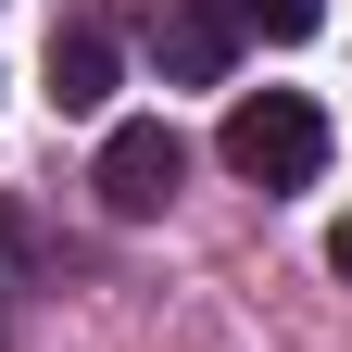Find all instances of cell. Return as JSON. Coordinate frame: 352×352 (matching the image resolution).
<instances>
[{
	"mask_svg": "<svg viewBox=\"0 0 352 352\" xmlns=\"http://www.w3.org/2000/svg\"><path fill=\"white\" fill-rule=\"evenodd\" d=\"M214 151H227V176H252V189H315V164H327V113L302 101V88H252V101H227Z\"/></svg>",
	"mask_w": 352,
	"mask_h": 352,
	"instance_id": "6da1fadb",
	"label": "cell"
},
{
	"mask_svg": "<svg viewBox=\"0 0 352 352\" xmlns=\"http://www.w3.org/2000/svg\"><path fill=\"white\" fill-rule=\"evenodd\" d=\"M327 264H340V277H352V214H340V227H327Z\"/></svg>",
	"mask_w": 352,
	"mask_h": 352,
	"instance_id": "8992f818",
	"label": "cell"
},
{
	"mask_svg": "<svg viewBox=\"0 0 352 352\" xmlns=\"http://www.w3.org/2000/svg\"><path fill=\"white\" fill-rule=\"evenodd\" d=\"M151 63H164L176 88H227L239 13H227V0H164V13H151Z\"/></svg>",
	"mask_w": 352,
	"mask_h": 352,
	"instance_id": "3957f363",
	"label": "cell"
},
{
	"mask_svg": "<svg viewBox=\"0 0 352 352\" xmlns=\"http://www.w3.org/2000/svg\"><path fill=\"white\" fill-rule=\"evenodd\" d=\"M227 13H239V38H315L327 0H227Z\"/></svg>",
	"mask_w": 352,
	"mask_h": 352,
	"instance_id": "5b68a950",
	"label": "cell"
},
{
	"mask_svg": "<svg viewBox=\"0 0 352 352\" xmlns=\"http://www.w3.org/2000/svg\"><path fill=\"white\" fill-rule=\"evenodd\" d=\"M51 101H63V113H101V101H113V25H101V13L51 25Z\"/></svg>",
	"mask_w": 352,
	"mask_h": 352,
	"instance_id": "277c9868",
	"label": "cell"
},
{
	"mask_svg": "<svg viewBox=\"0 0 352 352\" xmlns=\"http://www.w3.org/2000/svg\"><path fill=\"white\" fill-rule=\"evenodd\" d=\"M176 176H189V139H176L164 113H139V126H113V139H101V176H88V189L139 227V214H164V201H176Z\"/></svg>",
	"mask_w": 352,
	"mask_h": 352,
	"instance_id": "7a4b0ae2",
	"label": "cell"
}]
</instances>
